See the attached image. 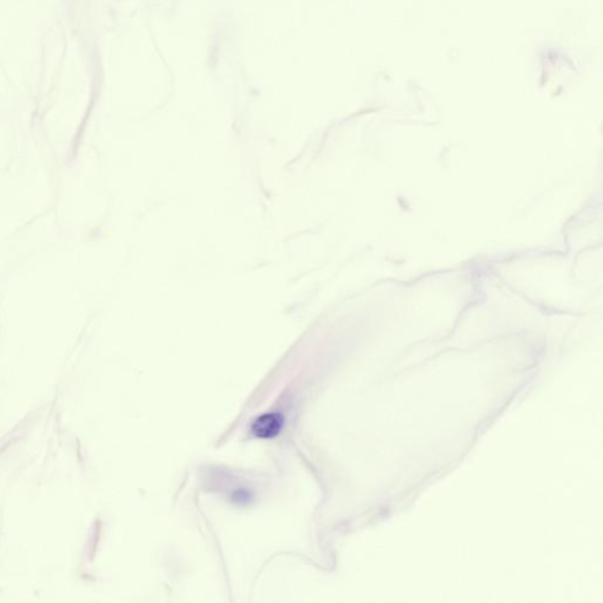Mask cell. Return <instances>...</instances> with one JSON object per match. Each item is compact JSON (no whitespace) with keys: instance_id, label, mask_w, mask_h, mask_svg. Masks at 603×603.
Instances as JSON below:
<instances>
[{"instance_id":"obj_1","label":"cell","mask_w":603,"mask_h":603,"mask_svg":"<svg viewBox=\"0 0 603 603\" xmlns=\"http://www.w3.org/2000/svg\"><path fill=\"white\" fill-rule=\"evenodd\" d=\"M283 418L277 413L264 414L253 422V432L262 439H271L277 436L283 427Z\"/></svg>"}]
</instances>
